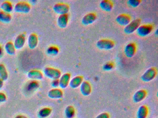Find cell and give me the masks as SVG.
<instances>
[{
    "label": "cell",
    "mask_w": 158,
    "mask_h": 118,
    "mask_svg": "<svg viewBox=\"0 0 158 118\" xmlns=\"http://www.w3.org/2000/svg\"><path fill=\"white\" fill-rule=\"evenodd\" d=\"M0 8L2 11L9 14L11 13L14 9L12 3L8 1H4L0 5Z\"/></svg>",
    "instance_id": "obj_21"
},
{
    "label": "cell",
    "mask_w": 158,
    "mask_h": 118,
    "mask_svg": "<svg viewBox=\"0 0 158 118\" xmlns=\"http://www.w3.org/2000/svg\"><path fill=\"white\" fill-rule=\"evenodd\" d=\"M83 76H77L74 77L70 80L69 83V86L73 88H76L80 86V85L83 82Z\"/></svg>",
    "instance_id": "obj_18"
},
{
    "label": "cell",
    "mask_w": 158,
    "mask_h": 118,
    "mask_svg": "<svg viewBox=\"0 0 158 118\" xmlns=\"http://www.w3.org/2000/svg\"><path fill=\"white\" fill-rule=\"evenodd\" d=\"M63 96V92L60 88H54L48 92V96L52 99H60Z\"/></svg>",
    "instance_id": "obj_19"
},
{
    "label": "cell",
    "mask_w": 158,
    "mask_h": 118,
    "mask_svg": "<svg viewBox=\"0 0 158 118\" xmlns=\"http://www.w3.org/2000/svg\"><path fill=\"white\" fill-rule=\"evenodd\" d=\"M80 91L83 96H89L92 91V87L89 82L87 81H83L80 85Z\"/></svg>",
    "instance_id": "obj_13"
},
{
    "label": "cell",
    "mask_w": 158,
    "mask_h": 118,
    "mask_svg": "<svg viewBox=\"0 0 158 118\" xmlns=\"http://www.w3.org/2000/svg\"><path fill=\"white\" fill-rule=\"evenodd\" d=\"M3 85V81L0 79V89L2 87Z\"/></svg>",
    "instance_id": "obj_34"
},
{
    "label": "cell",
    "mask_w": 158,
    "mask_h": 118,
    "mask_svg": "<svg viewBox=\"0 0 158 118\" xmlns=\"http://www.w3.org/2000/svg\"><path fill=\"white\" fill-rule=\"evenodd\" d=\"M147 92L145 89H139L137 91L133 96V99L135 103L142 101L147 96Z\"/></svg>",
    "instance_id": "obj_16"
},
{
    "label": "cell",
    "mask_w": 158,
    "mask_h": 118,
    "mask_svg": "<svg viewBox=\"0 0 158 118\" xmlns=\"http://www.w3.org/2000/svg\"><path fill=\"white\" fill-rule=\"evenodd\" d=\"M110 116L109 115V113L107 112H102V113H100V114L98 115L96 118H110Z\"/></svg>",
    "instance_id": "obj_30"
},
{
    "label": "cell",
    "mask_w": 158,
    "mask_h": 118,
    "mask_svg": "<svg viewBox=\"0 0 158 118\" xmlns=\"http://www.w3.org/2000/svg\"><path fill=\"white\" fill-rule=\"evenodd\" d=\"M97 15L94 13H89L83 17L82 23L85 26L93 24L97 19Z\"/></svg>",
    "instance_id": "obj_12"
},
{
    "label": "cell",
    "mask_w": 158,
    "mask_h": 118,
    "mask_svg": "<svg viewBox=\"0 0 158 118\" xmlns=\"http://www.w3.org/2000/svg\"><path fill=\"white\" fill-rule=\"evenodd\" d=\"M148 109L145 105H142L139 108L137 112V118H146L148 116Z\"/></svg>",
    "instance_id": "obj_22"
},
{
    "label": "cell",
    "mask_w": 158,
    "mask_h": 118,
    "mask_svg": "<svg viewBox=\"0 0 158 118\" xmlns=\"http://www.w3.org/2000/svg\"><path fill=\"white\" fill-rule=\"evenodd\" d=\"M96 46L100 49L110 50L114 47V42L111 40L103 39L98 41Z\"/></svg>",
    "instance_id": "obj_4"
},
{
    "label": "cell",
    "mask_w": 158,
    "mask_h": 118,
    "mask_svg": "<svg viewBox=\"0 0 158 118\" xmlns=\"http://www.w3.org/2000/svg\"><path fill=\"white\" fill-rule=\"evenodd\" d=\"M26 41L25 34L24 33L19 34L15 38L14 44L16 49H21L23 48Z\"/></svg>",
    "instance_id": "obj_8"
},
{
    "label": "cell",
    "mask_w": 158,
    "mask_h": 118,
    "mask_svg": "<svg viewBox=\"0 0 158 118\" xmlns=\"http://www.w3.org/2000/svg\"><path fill=\"white\" fill-rule=\"evenodd\" d=\"M131 18L129 15L121 14L116 17V21L119 25L122 26H127L130 22Z\"/></svg>",
    "instance_id": "obj_14"
},
{
    "label": "cell",
    "mask_w": 158,
    "mask_h": 118,
    "mask_svg": "<svg viewBox=\"0 0 158 118\" xmlns=\"http://www.w3.org/2000/svg\"><path fill=\"white\" fill-rule=\"evenodd\" d=\"M100 6L104 11L110 12L113 7V3L109 0H103L100 3Z\"/></svg>",
    "instance_id": "obj_20"
},
{
    "label": "cell",
    "mask_w": 158,
    "mask_h": 118,
    "mask_svg": "<svg viewBox=\"0 0 158 118\" xmlns=\"http://www.w3.org/2000/svg\"></svg>",
    "instance_id": "obj_35"
},
{
    "label": "cell",
    "mask_w": 158,
    "mask_h": 118,
    "mask_svg": "<svg viewBox=\"0 0 158 118\" xmlns=\"http://www.w3.org/2000/svg\"><path fill=\"white\" fill-rule=\"evenodd\" d=\"M141 20L139 18L134 19L131 21L127 26H126L124 31L127 34H131L137 30L140 26Z\"/></svg>",
    "instance_id": "obj_5"
},
{
    "label": "cell",
    "mask_w": 158,
    "mask_h": 118,
    "mask_svg": "<svg viewBox=\"0 0 158 118\" xmlns=\"http://www.w3.org/2000/svg\"><path fill=\"white\" fill-rule=\"evenodd\" d=\"M52 85L55 88H57V87L59 86V79H56V80H52L51 83Z\"/></svg>",
    "instance_id": "obj_31"
},
{
    "label": "cell",
    "mask_w": 158,
    "mask_h": 118,
    "mask_svg": "<svg viewBox=\"0 0 158 118\" xmlns=\"http://www.w3.org/2000/svg\"><path fill=\"white\" fill-rule=\"evenodd\" d=\"M71 75L69 73H65L61 75L59 78V86L62 88H65L69 85Z\"/></svg>",
    "instance_id": "obj_11"
},
{
    "label": "cell",
    "mask_w": 158,
    "mask_h": 118,
    "mask_svg": "<svg viewBox=\"0 0 158 118\" xmlns=\"http://www.w3.org/2000/svg\"><path fill=\"white\" fill-rule=\"evenodd\" d=\"M53 10L55 13L60 15L67 14L70 10V6L67 4L58 3L53 6Z\"/></svg>",
    "instance_id": "obj_6"
},
{
    "label": "cell",
    "mask_w": 158,
    "mask_h": 118,
    "mask_svg": "<svg viewBox=\"0 0 158 118\" xmlns=\"http://www.w3.org/2000/svg\"><path fill=\"white\" fill-rule=\"evenodd\" d=\"M75 114V109L73 106H67L65 109V114L67 118H73Z\"/></svg>",
    "instance_id": "obj_26"
},
{
    "label": "cell",
    "mask_w": 158,
    "mask_h": 118,
    "mask_svg": "<svg viewBox=\"0 0 158 118\" xmlns=\"http://www.w3.org/2000/svg\"><path fill=\"white\" fill-rule=\"evenodd\" d=\"M43 73L45 76L52 80L59 79L62 75L61 72L59 69L52 67H45Z\"/></svg>",
    "instance_id": "obj_1"
},
{
    "label": "cell",
    "mask_w": 158,
    "mask_h": 118,
    "mask_svg": "<svg viewBox=\"0 0 158 118\" xmlns=\"http://www.w3.org/2000/svg\"><path fill=\"white\" fill-rule=\"evenodd\" d=\"M39 43V37L35 33H32L28 36L27 38V44L31 49H34L37 47Z\"/></svg>",
    "instance_id": "obj_9"
},
{
    "label": "cell",
    "mask_w": 158,
    "mask_h": 118,
    "mask_svg": "<svg viewBox=\"0 0 158 118\" xmlns=\"http://www.w3.org/2000/svg\"><path fill=\"white\" fill-rule=\"evenodd\" d=\"M141 2L140 0H129L127 2L128 4L133 7H136L139 5Z\"/></svg>",
    "instance_id": "obj_29"
},
{
    "label": "cell",
    "mask_w": 158,
    "mask_h": 118,
    "mask_svg": "<svg viewBox=\"0 0 158 118\" xmlns=\"http://www.w3.org/2000/svg\"><path fill=\"white\" fill-rule=\"evenodd\" d=\"M27 77L29 79L34 80H41L43 79V73L38 70H32L27 73Z\"/></svg>",
    "instance_id": "obj_15"
},
{
    "label": "cell",
    "mask_w": 158,
    "mask_h": 118,
    "mask_svg": "<svg viewBox=\"0 0 158 118\" xmlns=\"http://www.w3.org/2000/svg\"><path fill=\"white\" fill-rule=\"evenodd\" d=\"M69 16L68 14L60 15L57 19V24L61 28H64L67 26L69 22Z\"/></svg>",
    "instance_id": "obj_17"
},
{
    "label": "cell",
    "mask_w": 158,
    "mask_h": 118,
    "mask_svg": "<svg viewBox=\"0 0 158 118\" xmlns=\"http://www.w3.org/2000/svg\"><path fill=\"white\" fill-rule=\"evenodd\" d=\"M114 67V64L112 62H108L106 63L103 65L102 66V69L103 70L106 71H110L112 70Z\"/></svg>",
    "instance_id": "obj_28"
},
{
    "label": "cell",
    "mask_w": 158,
    "mask_h": 118,
    "mask_svg": "<svg viewBox=\"0 0 158 118\" xmlns=\"http://www.w3.org/2000/svg\"><path fill=\"white\" fill-rule=\"evenodd\" d=\"M9 77V73L6 66L3 64H0V79L6 81Z\"/></svg>",
    "instance_id": "obj_24"
},
{
    "label": "cell",
    "mask_w": 158,
    "mask_h": 118,
    "mask_svg": "<svg viewBox=\"0 0 158 118\" xmlns=\"http://www.w3.org/2000/svg\"><path fill=\"white\" fill-rule=\"evenodd\" d=\"M157 71L155 67L148 68L141 76V79L145 82H149L153 80L157 75Z\"/></svg>",
    "instance_id": "obj_3"
},
{
    "label": "cell",
    "mask_w": 158,
    "mask_h": 118,
    "mask_svg": "<svg viewBox=\"0 0 158 118\" xmlns=\"http://www.w3.org/2000/svg\"><path fill=\"white\" fill-rule=\"evenodd\" d=\"M6 99V96L5 94L0 93V102L5 101Z\"/></svg>",
    "instance_id": "obj_32"
},
{
    "label": "cell",
    "mask_w": 158,
    "mask_h": 118,
    "mask_svg": "<svg viewBox=\"0 0 158 118\" xmlns=\"http://www.w3.org/2000/svg\"><path fill=\"white\" fill-rule=\"evenodd\" d=\"M31 6L29 3L26 2H20L17 3L14 7V10L16 13L27 14L30 12Z\"/></svg>",
    "instance_id": "obj_2"
},
{
    "label": "cell",
    "mask_w": 158,
    "mask_h": 118,
    "mask_svg": "<svg viewBox=\"0 0 158 118\" xmlns=\"http://www.w3.org/2000/svg\"><path fill=\"white\" fill-rule=\"evenodd\" d=\"M5 51L10 55H14L16 53V49L15 47L13 42L8 41L5 44L4 47Z\"/></svg>",
    "instance_id": "obj_23"
},
{
    "label": "cell",
    "mask_w": 158,
    "mask_h": 118,
    "mask_svg": "<svg viewBox=\"0 0 158 118\" xmlns=\"http://www.w3.org/2000/svg\"><path fill=\"white\" fill-rule=\"evenodd\" d=\"M47 53L48 55L52 56H56L59 53V49L55 46H51L48 48Z\"/></svg>",
    "instance_id": "obj_27"
},
{
    "label": "cell",
    "mask_w": 158,
    "mask_h": 118,
    "mask_svg": "<svg viewBox=\"0 0 158 118\" xmlns=\"http://www.w3.org/2000/svg\"><path fill=\"white\" fill-rule=\"evenodd\" d=\"M12 20V16L10 14L0 11V22L4 23H9Z\"/></svg>",
    "instance_id": "obj_25"
},
{
    "label": "cell",
    "mask_w": 158,
    "mask_h": 118,
    "mask_svg": "<svg viewBox=\"0 0 158 118\" xmlns=\"http://www.w3.org/2000/svg\"><path fill=\"white\" fill-rule=\"evenodd\" d=\"M136 51V45L134 42L128 43L124 49V53L128 58H132L135 55Z\"/></svg>",
    "instance_id": "obj_10"
},
{
    "label": "cell",
    "mask_w": 158,
    "mask_h": 118,
    "mask_svg": "<svg viewBox=\"0 0 158 118\" xmlns=\"http://www.w3.org/2000/svg\"><path fill=\"white\" fill-rule=\"evenodd\" d=\"M153 30V27L151 25H142L139 26L137 29V33L139 36L145 37L148 36Z\"/></svg>",
    "instance_id": "obj_7"
},
{
    "label": "cell",
    "mask_w": 158,
    "mask_h": 118,
    "mask_svg": "<svg viewBox=\"0 0 158 118\" xmlns=\"http://www.w3.org/2000/svg\"><path fill=\"white\" fill-rule=\"evenodd\" d=\"M2 54H3V49L2 47L0 45V57L2 56Z\"/></svg>",
    "instance_id": "obj_33"
}]
</instances>
